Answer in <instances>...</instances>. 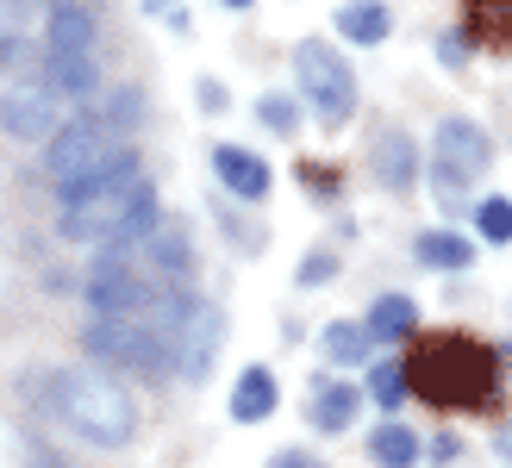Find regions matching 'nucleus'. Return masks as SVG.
Returning a JSON list of instances; mask_svg holds the SVG:
<instances>
[{
    "label": "nucleus",
    "instance_id": "f257e3e1",
    "mask_svg": "<svg viewBox=\"0 0 512 468\" xmlns=\"http://www.w3.org/2000/svg\"><path fill=\"white\" fill-rule=\"evenodd\" d=\"M406 387L431 406H488L500 387V356L463 331H425L406 350Z\"/></svg>",
    "mask_w": 512,
    "mask_h": 468
},
{
    "label": "nucleus",
    "instance_id": "f03ea898",
    "mask_svg": "<svg viewBox=\"0 0 512 468\" xmlns=\"http://www.w3.org/2000/svg\"><path fill=\"white\" fill-rule=\"evenodd\" d=\"M44 387V406L82 437V444L100 450H125L138 437V400L107 375V369H57V375H38Z\"/></svg>",
    "mask_w": 512,
    "mask_h": 468
},
{
    "label": "nucleus",
    "instance_id": "7ed1b4c3",
    "mask_svg": "<svg viewBox=\"0 0 512 468\" xmlns=\"http://www.w3.org/2000/svg\"><path fill=\"white\" fill-rule=\"evenodd\" d=\"M157 188L144 175H113L88 194H69L63 213H57V231L69 244H132L157 225Z\"/></svg>",
    "mask_w": 512,
    "mask_h": 468
},
{
    "label": "nucleus",
    "instance_id": "20e7f679",
    "mask_svg": "<svg viewBox=\"0 0 512 468\" xmlns=\"http://www.w3.org/2000/svg\"><path fill=\"white\" fill-rule=\"evenodd\" d=\"M113 175H138V150H132L125 132H113V125L75 119L44 150V181L63 200L69 194H88V188H100V181H113Z\"/></svg>",
    "mask_w": 512,
    "mask_h": 468
},
{
    "label": "nucleus",
    "instance_id": "39448f33",
    "mask_svg": "<svg viewBox=\"0 0 512 468\" xmlns=\"http://www.w3.org/2000/svg\"><path fill=\"white\" fill-rule=\"evenodd\" d=\"M294 75H300V94H306V107L319 113V125H350V113H356V75H350V63L331 50L325 38H300L294 44Z\"/></svg>",
    "mask_w": 512,
    "mask_h": 468
},
{
    "label": "nucleus",
    "instance_id": "423d86ee",
    "mask_svg": "<svg viewBox=\"0 0 512 468\" xmlns=\"http://www.w3.org/2000/svg\"><path fill=\"white\" fill-rule=\"evenodd\" d=\"M82 344H88V356L100 362V369H132V375L175 369V344L157 337L150 325H138V319H94L82 331Z\"/></svg>",
    "mask_w": 512,
    "mask_h": 468
},
{
    "label": "nucleus",
    "instance_id": "0eeeda50",
    "mask_svg": "<svg viewBox=\"0 0 512 468\" xmlns=\"http://www.w3.org/2000/svg\"><path fill=\"white\" fill-rule=\"evenodd\" d=\"M431 181H438V200L444 206H463V194H469V181L488 169V156H494V144H488V132L481 125H469V119H444L438 125V144H431Z\"/></svg>",
    "mask_w": 512,
    "mask_h": 468
},
{
    "label": "nucleus",
    "instance_id": "6e6552de",
    "mask_svg": "<svg viewBox=\"0 0 512 468\" xmlns=\"http://www.w3.org/2000/svg\"><path fill=\"white\" fill-rule=\"evenodd\" d=\"M0 132L19 138V144H50L63 132V113H57V88H44V82H7V94H0Z\"/></svg>",
    "mask_w": 512,
    "mask_h": 468
},
{
    "label": "nucleus",
    "instance_id": "1a4fd4ad",
    "mask_svg": "<svg viewBox=\"0 0 512 468\" xmlns=\"http://www.w3.org/2000/svg\"><path fill=\"white\" fill-rule=\"evenodd\" d=\"M219 344H225V312L194 300L188 319H182V337H175V369L188 381H207V369L219 362Z\"/></svg>",
    "mask_w": 512,
    "mask_h": 468
},
{
    "label": "nucleus",
    "instance_id": "9d476101",
    "mask_svg": "<svg viewBox=\"0 0 512 468\" xmlns=\"http://www.w3.org/2000/svg\"><path fill=\"white\" fill-rule=\"evenodd\" d=\"M213 175L225 181V194H238V200H263V194H269V163H263L256 150L219 144V150H213Z\"/></svg>",
    "mask_w": 512,
    "mask_h": 468
},
{
    "label": "nucleus",
    "instance_id": "9b49d317",
    "mask_svg": "<svg viewBox=\"0 0 512 468\" xmlns=\"http://www.w3.org/2000/svg\"><path fill=\"white\" fill-rule=\"evenodd\" d=\"M132 244H138L144 263L157 269V275H169V281L194 269V250H188V231H182V225H163V219H157V225H150L144 238H132Z\"/></svg>",
    "mask_w": 512,
    "mask_h": 468
},
{
    "label": "nucleus",
    "instance_id": "f8f14e48",
    "mask_svg": "<svg viewBox=\"0 0 512 468\" xmlns=\"http://www.w3.org/2000/svg\"><path fill=\"white\" fill-rule=\"evenodd\" d=\"M375 181L381 188H413V175H419V144L400 132V125H388V132L375 138Z\"/></svg>",
    "mask_w": 512,
    "mask_h": 468
},
{
    "label": "nucleus",
    "instance_id": "ddd939ff",
    "mask_svg": "<svg viewBox=\"0 0 512 468\" xmlns=\"http://www.w3.org/2000/svg\"><path fill=\"white\" fill-rule=\"evenodd\" d=\"M44 82H57V94H75V100L100 94L94 50H44Z\"/></svg>",
    "mask_w": 512,
    "mask_h": 468
},
{
    "label": "nucleus",
    "instance_id": "4468645a",
    "mask_svg": "<svg viewBox=\"0 0 512 468\" xmlns=\"http://www.w3.org/2000/svg\"><path fill=\"white\" fill-rule=\"evenodd\" d=\"M275 406H281L275 375H269V369H244L238 387H232V419H238V425H263Z\"/></svg>",
    "mask_w": 512,
    "mask_h": 468
},
{
    "label": "nucleus",
    "instance_id": "2eb2a0df",
    "mask_svg": "<svg viewBox=\"0 0 512 468\" xmlns=\"http://www.w3.org/2000/svg\"><path fill=\"white\" fill-rule=\"evenodd\" d=\"M44 50H94V13L63 0V7H50L44 19Z\"/></svg>",
    "mask_w": 512,
    "mask_h": 468
},
{
    "label": "nucleus",
    "instance_id": "dca6fc26",
    "mask_svg": "<svg viewBox=\"0 0 512 468\" xmlns=\"http://www.w3.org/2000/svg\"><path fill=\"white\" fill-rule=\"evenodd\" d=\"M369 337L375 344H406V331H419V306L406 300V294H381L375 306H369Z\"/></svg>",
    "mask_w": 512,
    "mask_h": 468
},
{
    "label": "nucleus",
    "instance_id": "f3484780",
    "mask_svg": "<svg viewBox=\"0 0 512 468\" xmlns=\"http://www.w3.org/2000/svg\"><path fill=\"white\" fill-rule=\"evenodd\" d=\"M338 32L350 44H381L394 32V13L381 7V0H350V7H338Z\"/></svg>",
    "mask_w": 512,
    "mask_h": 468
},
{
    "label": "nucleus",
    "instance_id": "a211bd4d",
    "mask_svg": "<svg viewBox=\"0 0 512 468\" xmlns=\"http://www.w3.org/2000/svg\"><path fill=\"white\" fill-rule=\"evenodd\" d=\"M413 256L425 269H469L475 263V244L469 238H456V231H419V244H413Z\"/></svg>",
    "mask_w": 512,
    "mask_h": 468
},
{
    "label": "nucleus",
    "instance_id": "6ab92c4d",
    "mask_svg": "<svg viewBox=\"0 0 512 468\" xmlns=\"http://www.w3.org/2000/svg\"><path fill=\"white\" fill-rule=\"evenodd\" d=\"M138 113H144L138 88H107V94H88V119H94V125H113V132H132V125H138Z\"/></svg>",
    "mask_w": 512,
    "mask_h": 468
},
{
    "label": "nucleus",
    "instance_id": "aec40b11",
    "mask_svg": "<svg viewBox=\"0 0 512 468\" xmlns=\"http://www.w3.org/2000/svg\"><path fill=\"white\" fill-rule=\"evenodd\" d=\"M356 419V381H325L313 394V425L319 431H344Z\"/></svg>",
    "mask_w": 512,
    "mask_h": 468
},
{
    "label": "nucleus",
    "instance_id": "412c9836",
    "mask_svg": "<svg viewBox=\"0 0 512 468\" xmlns=\"http://www.w3.org/2000/svg\"><path fill=\"white\" fill-rule=\"evenodd\" d=\"M369 456H375L381 468H413V462H419V437L388 419V425H375V431H369Z\"/></svg>",
    "mask_w": 512,
    "mask_h": 468
},
{
    "label": "nucleus",
    "instance_id": "4be33fe9",
    "mask_svg": "<svg viewBox=\"0 0 512 468\" xmlns=\"http://www.w3.org/2000/svg\"><path fill=\"white\" fill-rule=\"evenodd\" d=\"M369 325H350V319H338V325H325V356L331 362H344V369H356V362L369 356Z\"/></svg>",
    "mask_w": 512,
    "mask_h": 468
},
{
    "label": "nucleus",
    "instance_id": "5701e85b",
    "mask_svg": "<svg viewBox=\"0 0 512 468\" xmlns=\"http://www.w3.org/2000/svg\"><path fill=\"white\" fill-rule=\"evenodd\" d=\"M475 231L488 244H512V200H481L475 206Z\"/></svg>",
    "mask_w": 512,
    "mask_h": 468
},
{
    "label": "nucleus",
    "instance_id": "b1692460",
    "mask_svg": "<svg viewBox=\"0 0 512 468\" xmlns=\"http://www.w3.org/2000/svg\"><path fill=\"white\" fill-rule=\"evenodd\" d=\"M369 400H375V406H388V412L406 400V375L394 369V362H381V369H369Z\"/></svg>",
    "mask_w": 512,
    "mask_h": 468
},
{
    "label": "nucleus",
    "instance_id": "393cba45",
    "mask_svg": "<svg viewBox=\"0 0 512 468\" xmlns=\"http://www.w3.org/2000/svg\"><path fill=\"white\" fill-rule=\"evenodd\" d=\"M256 119H263L269 132H281V138H288L294 125H300V107H294L288 94H263V100H256Z\"/></svg>",
    "mask_w": 512,
    "mask_h": 468
},
{
    "label": "nucleus",
    "instance_id": "a878e982",
    "mask_svg": "<svg viewBox=\"0 0 512 468\" xmlns=\"http://www.w3.org/2000/svg\"><path fill=\"white\" fill-rule=\"evenodd\" d=\"M331 275H338V256H331V250H306L300 256V281H306V288H325Z\"/></svg>",
    "mask_w": 512,
    "mask_h": 468
},
{
    "label": "nucleus",
    "instance_id": "bb28decb",
    "mask_svg": "<svg viewBox=\"0 0 512 468\" xmlns=\"http://www.w3.org/2000/svg\"><path fill=\"white\" fill-rule=\"evenodd\" d=\"M300 181H313L319 200H338V175H331V169H306V163H300Z\"/></svg>",
    "mask_w": 512,
    "mask_h": 468
},
{
    "label": "nucleus",
    "instance_id": "cd10ccee",
    "mask_svg": "<svg viewBox=\"0 0 512 468\" xmlns=\"http://www.w3.org/2000/svg\"><path fill=\"white\" fill-rule=\"evenodd\" d=\"M269 468H325V462H319V456H306V450H275Z\"/></svg>",
    "mask_w": 512,
    "mask_h": 468
},
{
    "label": "nucleus",
    "instance_id": "c85d7f7f",
    "mask_svg": "<svg viewBox=\"0 0 512 468\" xmlns=\"http://www.w3.org/2000/svg\"><path fill=\"white\" fill-rule=\"evenodd\" d=\"M438 63H450V69H456V63H469V38H456V32H450V38L438 44Z\"/></svg>",
    "mask_w": 512,
    "mask_h": 468
},
{
    "label": "nucleus",
    "instance_id": "c756f323",
    "mask_svg": "<svg viewBox=\"0 0 512 468\" xmlns=\"http://www.w3.org/2000/svg\"><path fill=\"white\" fill-rule=\"evenodd\" d=\"M200 107L219 113V107H225V88H219V82H200Z\"/></svg>",
    "mask_w": 512,
    "mask_h": 468
},
{
    "label": "nucleus",
    "instance_id": "7c9ffc66",
    "mask_svg": "<svg viewBox=\"0 0 512 468\" xmlns=\"http://www.w3.org/2000/svg\"><path fill=\"white\" fill-rule=\"evenodd\" d=\"M32 468H69L63 456H50V450H32Z\"/></svg>",
    "mask_w": 512,
    "mask_h": 468
},
{
    "label": "nucleus",
    "instance_id": "2f4dec72",
    "mask_svg": "<svg viewBox=\"0 0 512 468\" xmlns=\"http://www.w3.org/2000/svg\"><path fill=\"white\" fill-rule=\"evenodd\" d=\"M494 450H500V462H512V425H506V431L494 437Z\"/></svg>",
    "mask_w": 512,
    "mask_h": 468
},
{
    "label": "nucleus",
    "instance_id": "473e14b6",
    "mask_svg": "<svg viewBox=\"0 0 512 468\" xmlns=\"http://www.w3.org/2000/svg\"><path fill=\"white\" fill-rule=\"evenodd\" d=\"M219 7H256V0H219Z\"/></svg>",
    "mask_w": 512,
    "mask_h": 468
},
{
    "label": "nucleus",
    "instance_id": "72a5a7b5",
    "mask_svg": "<svg viewBox=\"0 0 512 468\" xmlns=\"http://www.w3.org/2000/svg\"><path fill=\"white\" fill-rule=\"evenodd\" d=\"M50 7H63V0H50Z\"/></svg>",
    "mask_w": 512,
    "mask_h": 468
}]
</instances>
